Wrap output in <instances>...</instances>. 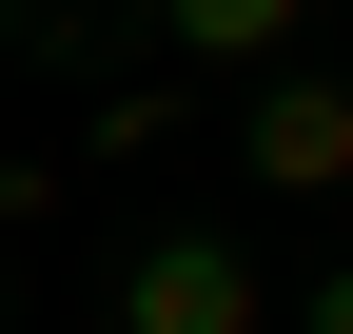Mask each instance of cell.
<instances>
[{
	"mask_svg": "<svg viewBox=\"0 0 353 334\" xmlns=\"http://www.w3.org/2000/svg\"><path fill=\"white\" fill-rule=\"evenodd\" d=\"M118 334H275V295H255V256L236 236H138V256H118Z\"/></svg>",
	"mask_w": 353,
	"mask_h": 334,
	"instance_id": "cell-2",
	"label": "cell"
},
{
	"mask_svg": "<svg viewBox=\"0 0 353 334\" xmlns=\"http://www.w3.org/2000/svg\"><path fill=\"white\" fill-rule=\"evenodd\" d=\"M236 177H255V197H353V79H334V59H255Z\"/></svg>",
	"mask_w": 353,
	"mask_h": 334,
	"instance_id": "cell-1",
	"label": "cell"
},
{
	"mask_svg": "<svg viewBox=\"0 0 353 334\" xmlns=\"http://www.w3.org/2000/svg\"><path fill=\"white\" fill-rule=\"evenodd\" d=\"M59 197H79L59 157H0V236H39V217H59Z\"/></svg>",
	"mask_w": 353,
	"mask_h": 334,
	"instance_id": "cell-4",
	"label": "cell"
},
{
	"mask_svg": "<svg viewBox=\"0 0 353 334\" xmlns=\"http://www.w3.org/2000/svg\"><path fill=\"white\" fill-rule=\"evenodd\" d=\"M176 39H196L216 79H255V59H294V39H314V0H157Z\"/></svg>",
	"mask_w": 353,
	"mask_h": 334,
	"instance_id": "cell-3",
	"label": "cell"
},
{
	"mask_svg": "<svg viewBox=\"0 0 353 334\" xmlns=\"http://www.w3.org/2000/svg\"><path fill=\"white\" fill-rule=\"evenodd\" d=\"M294 334H353V256H334V275H314V295H294Z\"/></svg>",
	"mask_w": 353,
	"mask_h": 334,
	"instance_id": "cell-5",
	"label": "cell"
}]
</instances>
